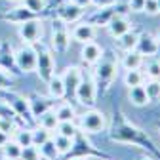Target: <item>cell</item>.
Segmentation results:
<instances>
[{"label": "cell", "instance_id": "6da1fadb", "mask_svg": "<svg viewBox=\"0 0 160 160\" xmlns=\"http://www.w3.org/2000/svg\"><path fill=\"white\" fill-rule=\"evenodd\" d=\"M109 139L114 143H132V145L143 149V151H149L154 156V160H160V151L154 147L152 139L147 135V132H143L135 124L128 122V118L122 111L114 112V120H112V126H111V132H109Z\"/></svg>", "mask_w": 160, "mask_h": 160}, {"label": "cell", "instance_id": "7a4b0ae2", "mask_svg": "<svg viewBox=\"0 0 160 160\" xmlns=\"http://www.w3.org/2000/svg\"><path fill=\"white\" fill-rule=\"evenodd\" d=\"M116 72H118V59L114 52H103V55L99 57V61L95 63V69L92 72L97 93L105 95L109 92V88L112 86L116 78Z\"/></svg>", "mask_w": 160, "mask_h": 160}, {"label": "cell", "instance_id": "3957f363", "mask_svg": "<svg viewBox=\"0 0 160 160\" xmlns=\"http://www.w3.org/2000/svg\"><path fill=\"white\" fill-rule=\"evenodd\" d=\"M86 135L88 133H84L82 130H78L74 133V137H72V147L67 152V158H109L103 151H97Z\"/></svg>", "mask_w": 160, "mask_h": 160}, {"label": "cell", "instance_id": "277c9868", "mask_svg": "<svg viewBox=\"0 0 160 160\" xmlns=\"http://www.w3.org/2000/svg\"><path fill=\"white\" fill-rule=\"evenodd\" d=\"M34 48H36V69L34 71H36L38 78L42 80V82L48 84L50 80H52V76L55 74V59H53V53L42 42H36Z\"/></svg>", "mask_w": 160, "mask_h": 160}, {"label": "cell", "instance_id": "5b68a950", "mask_svg": "<svg viewBox=\"0 0 160 160\" xmlns=\"http://www.w3.org/2000/svg\"><path fill=\"white\" fill-rule=\"evenodd\" d=\"M2 99L15 111V114L19 116V120H21L23 124H31V126L36 124V120H34V116H32V112H31L29 99H27V97L19 95V93H15V92L6 90V92H2Z\"/></svg>", "mask_w": 160, "mask_h": 160}, {"label": "cell", "instance_id": "8992f818", "mask_svg": "<svg viewBox=\"0 0 160 160\" xmlns=\"http://www.w3.org/2000/svg\"><path fill=\"white\" fill-rule=\"evenodd\" d=\"M95 97H97V88H95V82H93V76H92V72L82 71V80H80V84L76 88L74 99L82 107L92 109L95 105Z\"/></svg>", "mask_w": 160, "mask_h": 160}, {"label": "cell", "instance_id": "52a82bcc", "mask_svg": "<svg viewBox=\"0 0 160 160\" xmlns=\"http://www.w3.org/2000/svg\"><path fill=\"white\" fill-rule=\"evenodd\" d=\"M78 130H82L84 133H99V132H103L107 128V118L101 111H97V109H88L84 114H80L78 116Z\"/></svg>", "mask_w": 160, "mask_h": 160}, {"label": "cell", "instance_id": "ba28073f", "mask_svg": "<svg viewBox=\"0 0 160 160\" xmlns=\"http://www.w3.org/2000/svg\"><path fill=\"white\" fill-rule=\"evenodd\" d=\"M17 34L19 38L27 44H36L42 40V34H44V21L38 17H32V19H27V21L19 23L17 25Z\"/></svg>", "mask_w": 160, "mask_h": 160}, {"label": "cell", "instance_id": "9c48e42d", "mask_svg": "<svg viewBox=\"0 0 160 160\" xmlns=\"http://www.w3.org/2000/svg\"><path fill=\"white\" fill-rule=\"evenodd\" d=\"M69 44H71V32L67 29V23L61 21V19H53L52 21V46L55 50V53L63 55L67 50H69Z\"/></svg>", "mask_w": 160, "mask_h": 160}, {"label": "cell", "instance_id": "30bf717a", "mask_svg": "<svg viewBox=\"0 0 160 160\" xmlns=\"http://www.w3.org/2000/svg\"><path fill=\"white\" fill-rule=\"evenodd\" d=\"M13 57H15V65H17L19 72H32L36 69V48H34V44L23 42L13 52Z\"/></svg>", "mask_w": 160, "mask_h": 160}, {"label": "cell", "instance_id": "8fae6325", "mask_svg": "<svg viewBox=\"0 0 160 160\" xmlns=\"http://www.w3.org/2000/svg\"><path fill=\"white\" fill-rule=\"evenodd\" d=\"M61 78H63V86H65V99L71 101V99H74L76 88L80 84V80H82V69H78V67H67L63 71Z\"/></svg>", "mask_w": 160, "mask_h": 160}, {"label": "cell", "instance_id": "7c38bea8", "mask_svg": "<svg viewBox=\"0 0 160 160\" xmlns=\"http://www.w3.org/2000/svg\"><path fill=\"white\" fill-rule=\"evenodd\" d=\"M27 99H29V107H31V112H32L34 120L38 116H42L46 111L53 109V105H55V99L53 97H44V95H40L36 92H32Z\"/></svg>", "mask_w": 160, "mask_h": 160}, {"label": "cell", "instance_id": "4fadbf2b", "mask_svg": "<svg viewBox=\"0 0 160 160\" xmlns=\"http://www.w3.org/2000/svg\"><path fill=\"white\" fill-rule=\"evenodd\" d=\"M158 48H160V44H158V40H156L154 34H151V32H139L135 50L141 53L143 57H154L158 53Z\"/></svg>", "mask_w": 160, "mask_h": 160}, {"label": "cell", "instance_id": "5bb4252c", "mask_svg": "<svg viewBox=\"0 0 160 160\" xmlns=\"http://www.w3.org/2000/svg\"><path fill=\"white\" fill-rule=\"evenodd\" d=\"M95 34H97V27H93V25H92V23H88V21L78 23V25L72 29V32H71L72 40H76L78 44L92 42V40L95 38Z\"/></svg>", "mask_w": 160, "mask_h": 160}, {"label": "cell", "instance_id": "9a60e30c", "mask_svg": "<svg viewBox=\"0 0 160 160\" xmlns=\"http://www.w3.org/2000/svg\"><path fill=\"white\" fill-rule=\"evenodd\" d=\"M132 29V21L128 19V15H124V13H116L111 21H109V25H107V31H109V34L112 36V38H118V36H122L126 31H130Z\"/></svg>", "mask_w": 160, "mask_h": 160}, {"label": "cell", "instance_id": "2e32d148", "mask_svg": "<svg viewBox=\"0 0 160 160\" xmlns=\"http://www.w3.org/2000/svg\"><path fill=\"white\" fill-rule=\"evenodd\" d=\"M82 13H84V8H80V6H76L74 2H65V4H61L59 6V10H57V17L61 19V21H65V23H76L80 17H82Z\"/></svg>", "mask_w": 160, "mask_h": 160}, {"label": "cell", "instance_id": "e0dca14e", "mask_svg": "<svg viewBox=\"0 0 160 160\" xmlns=\"http://www.w3.org/2000/svg\"><path fill=\"white\" fill-rule=\"evenodd\" d=\"M118 13V8L116 6H107V8H97L95 13L90 15L88 19V23H92L93 27H107L109 21Z\"/></svg>", "mask_w": 160, "mask_h": 160}, {"label": "cell", "instance_id": "ac0fdd59", "mask_svg": "<svg viewBox=\"0 0 160 160\" xmlns=\"http://www.w3.org/2000/svg\"><path fill=\"white\" fill-rule=\"evenodd\" d=\"M32 17H36V15H34L31 10H27L23 4L12 8V10L6 12V13H2V19H4V21H10V23H13V25H19V23L27 21V19H32Z\"/></svg>", "mask_w": 160, "mask_h": 160}, {"label": "cell", "instance_id": "d6986e66", "mask_svg": "<svg viewBox=\"0 0 160 160\" xmlns=\"http://www.w3.org/2000/svg\"><path fill=\"white\" fill-rule=\"evenodd\" d=\"M103 55V48L99 46V44H95L93 40L92 42H86V44H82V52H80V57H82V61L86 63V65H95L97 61H99V57Z\"/></svg>", "mask_w": 160, "mask_h": 160}, {"label": "cell", "instance_id": "ffe728a7", "mask_svg": "<svg viewBox=\"0 0 160 160\" xmlns=\"http://www.w3.org/2000/svg\"><path fill=\"white\" fill-rule=\"evenodd\" d=\"M143 61H145V57L137 50H132V52H124L122 59H120V65H122L124 71H133V69H141Z\"/></svg>", "mask_w": 160, "mask_h": 160}, {"label": "cell", "instance_id": "44dd1931", "mask_svg": "<svg viewBox=\"0 0 160 160\" xmlns=\"http://www.w3.org/2000/svg\"><path fill=\"white\" fill-rule=\"evenodd\" d=\"M137 38H139V31L132 27V29L126 31L122 36L116 38V44H118V48L122 50V52H132V50H135V46H137Z\"/></svg>", "mask_w": 160, "mask_h": 160}, {"label": "cell", "instance_id": "7402d4cb", "mask_svg": "<svg viewBox=\"0 0 160 160\" xmlns=\"http://www.w3.org/2000/svg\"><path fill=\"white\" fill-rule=\"evenodd\" d=\"M128 97H130L132 105H135V107H145L147 103H151L149 97H147V92H145V88H143V84L132 86L130 92H128Z\"/></svg>", "mask_w": 160, "mask_h": 160}, {"label": "cell", "instance_id": "603a6c76", "mask_svg": "<svg viewBox=\"0 0 160 160\" xmlns=\"http://www.w3.org/2000/svg\"><path fill=\"white\" fill-rule=\"evenodd\" d=\"M48 93L53 99H63L65 97V86H63L61 74H53L52 76V80L48 82Z\"/></svg>", "mask_w": 160, "mask_h": 160}, {"label": "cell", "instance_id": "cb8c5ba5", "mask_svg": "<svg viewBox=\"0 0 160 160\" xmlns=\"http://www.w3.org/2000/svg\"><path fill=\"white\" fill-rule=\"evenodd\" d=\"M36 124H38L40 128L48 130V132H53V130L57 128V124H59V120H57V114H55V111H53V109L46 111L42 116H38V118H36Z\"/></svg>", "mask_w": 160, "mask_h": 160}, {"label": "cell", "instance_id": "d4e9b609", "mask_svg": "<svg viewBox=\"0 0 160 160\" xmlns=\"http://www.w3.org/2000/svg\"><path fill=\"white\" fill-rule=\"evenodd\" d=\"M13 141L19 145V147H27V145H32V128H15V132L12 133Z\"/></svg>", "mask_w": 160, "mask_h": 160}, {"label": "cell", "instance_id": "484cf974", "mask_svg": "<svg viewBox=\"0 0 160 160\" xmlns=\"http://www.w3.org/2000/svg\"><path fill=\"white\" fill-rule=\"evenodd\" d=\"M55 114H57V120L59 122H67V120H74L78 114L74 111V107L71 103H61L57 109H55Z\"/></svg>", "mask_w": 160, "mask_h": 160}, {"label": "cell", "instance_id": "4316f807", "mask_svg": "<svg viewBox=\"0 0 160 160\" xmlns=\"http://www.w3.org/2000/svg\"><path fill=\"white\" fill-rule=\"evenodd\" d=\"M143 88H145V92H147L149 101H158V99H160V80L149 78L147 82H143Z\"/></svg>", "mask_w": 160, "mask_h": 160}, {"label": "cell", "instance_id": "83f0119b", "mask_svg": "<svg viewBox=\"0 0 160 160\" xmlns=\"http://www.w3.org/2000/svg\"><path fill=\"white\" fill-rule=\"evenodd\" d=\"M143 82H145V74L139 71V69L126 71V74H124V84H126L128 88H132V86H139V84H143Z\"/></svg>", "mask_w": 160, "mask_h": 160}, {"label": "cell", "instance_id": "f1b7e54d", "mask_svg": "<svg viewBox=\"0 0 160 160\" xmlns=\"http://www.w3.org/2000/svg\"><path fill=\"white\" fill-rule=\"evenodd\" d=\"M52 139H53L55 149H57V152H59V154H67V152L71 151V147H72V139H71V137H65V135L55 133Z\"/></svg>", "mask_w": 160, "mask_h": 160}, {"label": "cell", "instance_id": "f546056e", "mask_svg": "<svg viewBox=\"0 0 160 160\" xmlns=\"http://www.w3.org/2000/svg\"><path fill=\"white\" fill-rule=\"evenodd\" d=\"M55 132L59 133V135H65V137H74V133L78 132V126H76V122L74 120H67V122H59L57 124V128H55Z\"/></svg>", "mask_w": 160, "mask_h": 160}, {"label": "cell", "instance_id": "4dcf8cb0", "mask_svg": "<svg viewBox=\"0 0 160 160\" xmlns=\"http://www.w3.org/2000/svg\"><path fill=\"white\" fill-rule=\"evenodd\" d=\"M38 149H40V154H42L44 160H53V158L59 156V152H57V149H55V143H53V139H52V137L48 139L44 145H40Z\"/></svg>", "mask_w": 160, "mask_h": 160}, {"label": "cell", "instance_id": "1f68e13d", "mask_svg": "<svg viewBox=\"0 0 160 160\" xmlns=\"http://www.w3.org/2000/svg\"><path fill=\"white\" fill-rule=\"evenodd\" d=\"M2 152L6 158H13V160H19V154H21V147H19L13 139H8L2 147Z\"/></svg>", "mask_w": 160, "mask_h": 160}, {"label": "cell", "instance_id": "d6a6232c", "mask_svg": "<svg viewBox=\"0 0 160 160\" xmlns=\"http://www.w3.org/2000/svg\"><path fill=\"white\" fill-rule=\"evenodd\" d=\"M19 160H42V154H40V149L36 145H27L21 149Z\"/></svg>", "mask_w": 160, "mask_h": 160}, {"label": "cell", "instance_id": "836d02e7", "mask_svg": "<svg viewBox=\"0 0 160 160\" xmlns=\"http://www.w3.org/2000/svg\"><path fill=\"white\" fill-rule=\"evenodd\" d=\"M52 135H50V132L48 130H44V128H32V145H36V147H40V145H44L48 139H50Z\"/></svg>", "mask_w": 160, "mask_h": 160}, {"label": "cell", "instance_id": "e575fe53", "mask_svg": "<svg viewBox=\"0 0 160 160\" xmlns=\"http://www.w3.org/2000/svg\"><path fill=\"white\" fill-rule=\"evenodd\" d=\"M21 4L27 8V10H31L34 15H38V13H42L44 10H46V0H21Z\"/></svg>", "mask_w": 160, "mask_h": 160}, {"label": "cell", "instance_id": "d590c367", "mask_svg": "<svg viewBox=\"0 0 160 160\" xmlns=\"http://www.w3.org/2000/svg\"><path fill=\"white\" fill-rule=\"evenodd\" d=\"M0 120H13V122H15V120H19V116L15 114V111L4 101V99L0 101Z\"/></svg>", "mask_w": 160, "mask_h": 160}, {"label": "cell", "instance_id": "8d00e7d4", "mask_svg": "<svg viewBox=\"0 0 160 160\" xmlns=\"http://www.w3.org/2000/svg\"><path fill=\"white\" fill-rule=\"evenodd\" d=\"M145 71H147L149 78L160 80V61H158V59H149V61L145 63Z\"/></svg>", "mask_w": 160, "mask_h": 160}, {"label": "cell", "instance_id": "74e56055", "mask_svg": "<svg viewBox=\"0 0 160 160\" xmlns=\"http://www.w3.org/2000/svg\"><path fill=\"white\" fill-rule=\"evenodd\" d=\"M13 88V76H10L8 72H4L0 69V92H6Z\"/></svg>", "mask_w": 160, "mask_h": 160}, {"label": "cell", "instance_id": "f35d334b", "mask_svg": "<svg viewBox=\"0 0 160 160\" xmlns=\"http://www.w3.org/2000/svg\"><path fill=\"white\" fill-rule=\"evenodd\" d=\"M143 6H145V0H128V12H143Z\"/></svg>", "mask_w": 160, "mask_h": 160}, {"label": "cell", "instance_id": "ab89813d", "mask_svg": "<svg viewBox=\"0 0 160 160\" xmlns=\"http://www.w3.org/2000/svg\"><path fill=\"white\" fill-rule=\"evenodd\" d=\"M143 12H147L149 15H156L158 13V2H156V0H145Z\"/></svg>", "mask_w": 160, "mask_h": 160}, {"label": "cell", "instance_id": "60d3db41", "mask_svg": "<svg viewBox=\"0 0 160 160\" xmlns=\"http://www.w3.org/2000/svg\"><path fill=\"white\" fill-rule=\"evenodd\" d=\"M116 0H92V6L95 8H107V6H114Z\"/></svg>", "mask_w": 160, "mask_h": 160}, {"label": "cell", "instance_id": "b9f144b4", "mask_svg": "<svg viewBox=\"0 0 160 160\" xmlns=\"http://www.w3.org/2000/svg\"><path fill=\"white\" fill-rule=\"evenodd\" d=\"M71 2H74V4L80 6V8H90V6H92V0H71Z\"/></svg>", "mask_w": 160, "mask_h": 160}, {"label": "cell", "instance_id": "7bdbcfd3", "mask_svg": "<svg viewBox=\"0 0 160 160\" xmlns=\"http://www.w3.org/2000/svg\"><path fill=\"white\" fill-rule=\"evenodd\" d=\"M10 139V135L8 133H4V132H0V147H4V143Z\"/></svg>", "mask_w": 160, "mask_h": 160}, {"label": "cell", "instance_id": "ee69618b", "mask_svg": "<svg viewBox=\"0 0 160 160\" xmlns=\"http://www.w3.org/2000/svg\"><path fill=\"white\" fill-rule=\"evenodd\" d=\"M154 36H156V40H158V44H160V29H158V32H156Z\"/></svg>", "mask_w": 160, "mask_h": 160}, {"label": "cell", "instance_id": "f6af8a7d", "mask_svg": "<svg viewBox=\"0 0 160 160\" xmlns=\"http://www.w3.org/2000/svg\"><path fill=\"white\" fill-rule=\"evenodd\" d=\"M67 160H92V158H67Z\"/></svg>", "mask_w": 160, "mask_h": 160}, {"label": "cell", "instance_id": "bcb514c9", "mask_svg": "<svg viewBox=\"0 0 160 160\" xmlns=\"http://www.w3.org/2000/svg\"><path fill=\"white\" fill-rule=\"evenodd\" d=\"M137 160H154V158H149V156H141V158H137Z\"/></svg>", "mask_w": 160, "mask_h": 160}, {"label": "cell", "instance_id": "7dc6e473", "mask_svg": "<svg viewBox=\"0 0 160 160\" xmlns=\"http://www.w3.org/2000/svg\"><path fill=\"white\" fill-rule=\"evenodd\" d=\"M156 2H158V13H160V0H156Z\"/></svg>", "mask_w": 160, "mask_h": 160}, {"label": "cell", "instance_id": "c3c4849f", "mask_svg": "<svg viewBox=\"0 0 160 160\" xmlns=\"http://www.w3.org/2000/svg\"><path fill=\"white\" fill-rule=\"evenodd\" d=\"M156 128H158V132H160V122H156Z\"/></svg>", "mask_w": 160, "mask_h": 160}, {"label": "cell", "instance_id": "681fc988", "mask_svg": "<svg viewBox=\"0 0 160 160\" xmlns=\"http://www.w3.org/2000/svg\"><path fill=\"white\" fill-rule=\"evenodd\" d=\"M2 160H13V158H6V156H4V158H2Z\"/></svg>", "mask_w": 160, "mask_h": 160}, {"label": "cell", "instance_id": "f907efd6", "mask_svg": "<svg viewBox=\"0 0 160 160\" xmlns=\"http://www.w3.org/2000/svg\"><path fill=\"white\" fill-rule=\"evenodd\" d=\"M101 160H111V158H101Z\"/></svg>", "mask_w": 160, "mask_h": 160}, {"label": "cell", "instance_id": "816d5d0a", "mask_svg": "<svg viewBox=\"0 0 160 160\" xmlns=\"http://www.w3.org/2000/svg\"><path fill=\"white\" fill-rule=\"evenodd\" d=\"M10 2H17V0H10Z\"/></svg>", "mask_w": 160, "mask_h": 160}, {"label": "cell", "instance_id": "f5cc1de1", "mask_svg": "<svg viewBox=\"0 0 160 160\" xmlns=\"http://www.w3.org/2000/svg\"><path fill=\"white\" fill-rule=\"evenodd\" d=\"M0 46H2V40H0Z\"/></svg>", "mask_w": 160, "mask_h": 160}, {"label": "cell", "instance_id": "db71d44e", "mask_svg": "<svg viewBox=\"0 0 160 160\" xmlns=\"http://www.w3.org/2000/svg\"><path fill=\"white\" fill-rule=\"evenodd\" d=\"M42 160H44V158H42Z\"/></svg>", "mask_w": 160, "mask_h": 160}]
</instances>
